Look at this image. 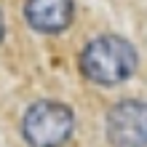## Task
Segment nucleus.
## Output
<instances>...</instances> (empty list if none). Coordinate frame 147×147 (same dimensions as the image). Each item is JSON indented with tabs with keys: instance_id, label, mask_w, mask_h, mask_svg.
Instances as JSON below:
<instances>
[{
	"instance_id": "nucleus-3",
	"label": "nucleus",
	"mask_w": 147,
	"mask_h": 147,
	"mask_svg": "<svg viewBox=\"0 0 147 147\" xmlns=\"http://www.w3.org/2000/svg\"><path fill=\"white\" fill-rule=\"evenodd\" d=\"M107 139L112 147H147V105L123 99L107 112Z\"/></svg>"
},
{
	"instance_id": "nucleus-4",
	"label": "nucleus",
	"mask_w": 147,
	"mask_h": 147,
	"mask_svg": "<svg viewBox=\"0 0 147 147\" xmlns=\"http://www.w3.org/2000/svg\"><path fill=\"white\" fill-rule=\"evenodd\" d=\"M75 5L72 0H27L24 16L30 27L43 35H59L72 24Z\"/></svg>"
},
{
	"instance_id": "nucleus-2",
	"label": "nucleus",
	"mask_w": 147,
	"mask_h": 147,
	"mask_svg": "<svg viewBox=\"0 0 147 147\" xmlns=\"http://www.w3.org/2000/svg\"><path fill=\"white\" fill-rule=\"evenodd\" d=\"M30 147H62L75 131V115L62 102H35L22 123Z\"/></svg>"
},
{
	"instance_id": "nucleus-5",
	"label": "nucleus",
	"mask_w": 147,
	"mask_h": 147,
	"mask_svg": "<svg viewBox=\"0 0 147 147\" xmlns=\"http://www.w3.org/2000/svg\"><path fill=\"white\" fill-rule=\"evenodd\" d=\"M3 35H5V22H3V13H0V43H3Z\"/></svg>"
},
{
	"instance_id": "nucleus-1",
	"label": "nucleus",
	"mask_w": 147,
	"mask_h": 147,
	"mask_svg": "<svg viewBox=\"0 0 147 147\" xmlns=\"http://www.w3.org/2000/svg\"><path fill=\"white\" fill-rule=\"evenodd\" d=\"M139 56L128 40L118 35L94 38L80 54V70L88 80L99 86H118L136 72Z\"/></svg>"
}]
</instances>
